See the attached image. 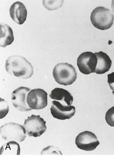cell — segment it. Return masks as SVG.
<instances>
[{
    "instance_id": "8",
    "label": "cell",
    "mask_w": 114,
    "mask_h": 157,
    "mask_svg": "<svg viewBox=\"0 0 114 157\" xmlns=\"http://www.w3.org/2000/svg\"><path fill=\"white\" fill-rule=\"evenodd\" d=\"M47 92L42 89H34L28 93L27 101L32 109H41L48 105Z\"/></svg>"
},
{
    "instance_id": "18",
    "label": "cell",
    "mask_w": 114,
    "mask_h": 157,
    "mask_svg": "<svg viewBox=\"0 0 114 157\" xmlns=\"http://www.w3.org/2000/svg\"><path fill=\"white\" fill-rule=\"evenodd\" d=\"M9 109L7 102L2 98H1V118L4 117L7 114Z\"/></svg>"
},
{
    "instance_id": "14",
    "label": "cell",
    "mask_w": 114,
    "mask_h": 157,
    "mask_svg": "<svg viewBox=\"0 0 114 157\" xmlns=\"http://www.w3.org/2000/svg\"><path fill=\"white\" fill-rule=\"evenodd\" d=\"M0 45L1 47H6L14 41L13 30L9 25L4 23H1L0 25Z\"/></svg>"
},
{
    "instance_id": "11",
    "label": "cell",
    "mask_w": 114,
    "mask_h": 157,
    "mask_svg": "<svg viewBox=\"0 0 114 157\" xmlns=\"http://www.w3.org/2000/svg\"><path fill=\"white\" fill-rule=\"evenodd\" d=\"M11 19L18 25H23L26 20L28 11L25 5L19 1L13 3L10 9Z\"/></svg>"
},
{
    "instance_id": "5",
    "label": "cell",
    "mask_w": 114,
    "mask_h": 157,
    "mask_svg": "<svg viewBox=\"0 0 114 157\" xmlns=\"http://www.w3.org/2000/svg\"><path fill=\"white\" fill-rule=\"evenodd\" d=\"M23 127L28 136L39 137L47 130L45 121L40 116L32 115L25 121Z\"/></svg>"
},
{
    "instance_id": "19",
    "label": "cell",
    "mask_w": 114,
    "mask_h": 157,
    "mask_svg": "<svg viewBox=\"0 0 114 157\" xmlns=\"http://www.w3.org/2000/svg\"><path fill=\"white\" fill-rule=\"evenodd\" d=\"M108 83L114 95V72L108 75Z\"/></svg>"
},
{
    "instance_id": "16",
    "label": "cell",
    "mask_w": 114,
    "mask_h": 157,
    "mask_svg": "<svg viewBox=\"0 0 114 157\" xmlns=\"http://www.w3.org/2000/svg\"><path fill=\"white\" fill-rule=\"evenodd\" d=\"M105 120L108 125L114 127V106L109 108L106 113Z\"/></svg>"
},
{
    "instance_id": "3",
    "label": "cell",
    "mask_w": 114,
    "mask_h": 157,
    "mask_svg": "<svg viewBox=\"0 0 114 157\" xmlns=\"http://www.w3.org/2000/svg\"><path fill=\"white\" fill-rule=\"evenodd\" d=\"M90 20L96 29L102 30L110 29L113 25L114 14L111 10L104 7H96L91 13Z\"/></svg>"
},
{
    "instance_id": "10",
    "label": "cell",
    "mask_w": 114,
    "mask_h": 157,
    "mask_svg": "<svg viewBox=\"0 0 114 157\" xmlns=\"http://www.w3.org/2000/svg\"><path fill=\"white\" fill-rule=\"evenodd\" d=\"M51 107L52 116L55 118L65 120L70 119L74 116L76 113V108L72 105H65L59 101H53Z\"/></svg>"
},
{
    "instance_id": "2",
    "label": "cell",
    "mask_w": 114,
    "mask_h": 157,
    "mask_svg": "<svg viewBox=\"0 0 114 157\" xmlns=\"http://www.w3.org/2000/svg\"><path fill=\"white\" fill-rule=\"evenodd\" d=\"M53 77L58 84L71 85L77 78V73L74 67L67 63H61L57 64L52 71Z\"/></svg>"
},
{
    "instance_id": "1",
    "label": "cell",
    "mask_w": 114,
    "mask_h": 157,
    "mask_svg": "<svg viewBox=\"0 0 114 157\" xmlns=\"http://www.w3.org/2000/svg\"><path fill=\"white\" fill-rule=\"evenodd\" d=\"M5 67L10 75L23 79L30 78L34 73L32 65L20 56H10L6 61Z\"/></svg>"
},
{
    "instance_id": "9",
    "label": "cell",
    "mask_w": 114,
    "mask_h": 157,
    "mask_svg": "<svg viewBox=\"0 0 114 157\" xmlns=\"http://www.w3.org/2000/svg\"><path fill=\"white\" fill-rule=\"evenodd\" d=\"M30 89L21 86L14 90L11 94V100L13 106L20 111H29L30 108L27 101V98Z\"/></svg>"
},
{
    "instance_id": "15",
    "label": "cell",
    "mask_w": 114,
    "mask_h": 157,
    "mask_svg": "<svg viewBox=\"0 0 114 157\" xmlns=\"http://www.w3.org/2000/svg\"><path fill=\"white\" fill-rule=\"evenodd\" d=\"M63 0H53V1H48L44 0L42 1L44 6L49 11L55 10L59 9L62 7L63 4Z\"/></svg>"
},
{
    "instance_id": "12",
    "label": "cell",
    "mask_w": 114,
    "mask_h": 157,
    "mask_svg": "<svg viewBox=\"0 0 114 157\" xmlns=\"http://www.w3.org/2000/svg\"><path fill=\"white\" fill-rule=\"evenodd\" d=\"M97 59V66L95 73L97 75H102L108 71L112 66V61L110 57L102 51L95 53Z\"/></svg>"
},
{
    "instance_id": "6",
    "label": "cell",
    "mask_w": 114,
    "mask_h": 157,
    "mask_svg": "<svg viewBox=\"0 0 114 157\" xmlns=\"http://www.w3.org/2000/svg\"><path fill=\"white\" fill-rule=\"evenodd\" d=\"M97 59L96 54L92 52L82 53L77 59V64L80 71L84 75L95 73Z\"/></svg>"
},
{
    "instance_id": "20",
    "label": "cell",
    "mask_w": 114,
    "mask_h": 157,
    "mask_svg": "<svg viewBox=\"0 0 114 157\" xmlns=\"http://www.w3.org/2000/svg\"><path fill=\"white\" fill-rule=\"evenodd\" d=\"M112 9L114 13V0L112 1Z\"/></svg>"
},
{
    "instance_id": "7",
    "label": "cell",
    "mask_w": 114,
    "mask_h": 157,
    "mask_svg": "<svg viewBox=\"0 0 114 157\" xmlns=\"http://www.w3.org/2000/svg\"><path fill=\"white\" fill-rule=\"evenodd\" d=\"M100 144L95 134L90 131L79 133L76 138V145L80 149L86 151L95 150Z\"/></svg>"
},
{
    "instance_id": "17",
    "label": "cell",
    "mask_w": 114,
    "mask_h": 157,
    "mask_svg": "<svg viewBox=\"0 0 114 157\" xmlns=\"http://www.w3.org/2000/svg\"><path fill=\"white\" fill-rule=\"evenodd\" d=\"M43 154H59L62 155V153L57 147L53 146H49L44 149L41 152V155Z\"/></svg>"
},
{
    "instance_id": "4",
    "label": "cell",
    "mask_w": 114,
    "mask_h": 157,
    "mask_svg": "<svg viewBox=\"0 0 114 157\" xmlns=\"http://www.w3.org/2000/svg\"><path fill=\"white\" fill-rule=\"evenodd\" d=\"M1 137L6 141L21 142L26 139V130L23 126L14 123H9L2 126L0 129Z\"/></svg>"
},
{
    "instance_id": "13",
    "label": "cell",
    "mask_w": 114,
    "mask_h": 157,
    "mask_svg": "<svg viewBox=\"0 0 114 157\" xmlns=\"http://www.w3.org/2000/svg\"><path fill=\"white\" fill-rule=\"evenodd\" d=\"M49 97L55 101H64L67 105H71L73 102V97L71 93L64 89L59 88L54 89Z\"/></svg>"
}]
</instances>
